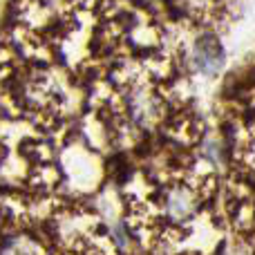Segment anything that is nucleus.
Wrapping results in <instances>:
<instances>
[{"instance_id":"1","label":"nucleus","mask_w":255,"mask_h":255,"mask_svg":"<svg viewBox=\"0 0 255 255\" xmlns=\"http://www.w3.org/2000/svg\"><path fill=\"white\" fill-rule=\"evenodd\" d=\"M224 63V49L213 36H202L193 47V65L202 74H215Z\"/></svg>"}]
</instances>
